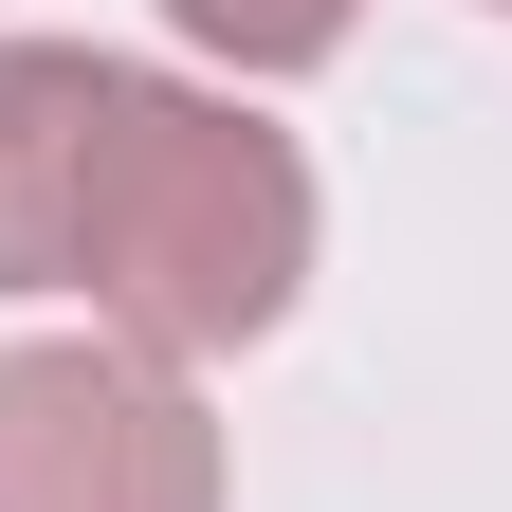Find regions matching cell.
<instances>
[{
  "label": "cell",
  "mask_w": 512,
  "mask_h": 512,
  "mask_svg": "<svg viewBox=\"0 0 512 512\" xmlns=\"http://www.w3.org/2000/svg\"><path fill=\"white\" fill-rule=\"evenodd\" d=\"M165 37L202 55L220 92H293V74H330L366 37V0H165Z\"/></svg>",
  "instance_id": "277c9868"
},
{
  "label": "cell",
  "mask_w": 512,
  "mask_h": 512,
  "mask_svg": "<svg viewBox=\"0 0 512 512\" xmlns=\"http://www.w3.org/2000/svg\"><path fill=\"white\" fill-rule=\"evenodd\" d=\"M0 512H238V439L147 348L19 330L0 348Z\"/></svg>",
  "instance_id": "7a4b0ae2"
},
{
  "label": "cell",
  "mask_w": 512,
  "mask_h": 512,
  "mask_svg": "<svg viewBox=\"0 0 512 512\" xmlns=\"http://www.w3.org/2000/svg\"><path fill=\"white\" fill-rule=\"evenodd\" d=\"M311 275H330V183L256 92L220 74H147L128 55L110 92V147H92V220H74V311L147 366H238L275 348Z\"/></svg>",
  "instance_id": "6da1fadb"
},
{
  "label": "cell",
  "mask_w": 512,
  "mask_h": 512,
  "mask_svg": "<svg viewBox=\"0 0 512 512\" xmlns=\"http://www.w3.org/2000/svg\"><path fill=\"white\" fill-rule=\"evenodd\" d=\"M494 19H512V0H494Z\"/></svg>",
  "instance_id": "5b68a950"
},
{
  "label": "cell",
  "mask_w": 512,
  "mask_h": 512,
  "mask_svg": "<svg viewBox=\"0 0 512 512\" xmlns=\"http://www.w3.org/2000/svg\"><path fill=\"white\" fill-rule=\"evenodd\" d=\"M110 92H128V55L0 19V293H19V311H37V293H74V220H92Z\"/></svg>",
  "instance_id": "3957f363"
}]
</instances>
